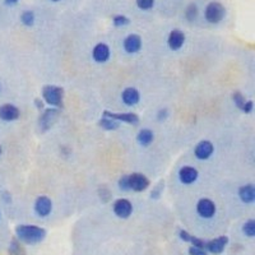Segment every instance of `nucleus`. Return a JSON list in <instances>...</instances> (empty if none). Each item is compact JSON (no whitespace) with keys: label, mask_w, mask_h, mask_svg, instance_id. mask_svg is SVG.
Returning <instances> with one entry per match:
<instances>
[{"label":"nucleus","mask_w":255,"mask_h":255,"mask_svg":"<svg viewBox=\"0 0 255 255\" xmlns=\"http://www.w3.org/2000/svg\"><path fill=\"white\" fill-rule=\"evenodd\" d=\"M15 238L23 245H37L46 239L47 231L37 225H17L14 229Z\"/></svg>","instance_id":"f257e3e1"},{"label":"nucleus","mask_w":255,"mask_h":255,"mask_svg":"<svg viewBox=\"0 0 255 255\" xmlns=\"http://www.w3.org/2000/svg\"><path fill=\"white\" fill-rule=\"evenodd\" d=\"M118 185L123 191H134V193H142L145 191L151 181L142 172H133L129 175H123L118 181Z\"/></svg>","instance_id":"f03ea898"},{"label":"nucleus","mask_w":255,"mask_h":255,"mask_svg":"<svg viewBox=\"0 0 255 255\" xmlns=\"http://www.w3.org/2000/svg\"><path fill=\"white\" fill-rule=\"evenodd\" d=\"M41 99L45 102V105L50 106V108L58 109L61 110L64 108V96H65V91L60 86H55V84H46L42 87L41 91Z\"/></svg>","instance_id":"7ed1b4c3"},{"label":"nucleus","mask_w":255,"mask_h":255,"mask_svg":"<svg viewBox=\"0 0 255 255\" xmlns=\"http://www.w3.org/2000/svg\"><path fill=\"white\" fill-rule=\"evenodd\" d=\"M226 14L227 10L225 5L220 1H216V0L207 4L206 8H204V19H206L207 23L213 24V26L222 23L223 19L226 18Z\"/></svg>","instance_id":"20e7f679"},{"label":"nucleus","mask_w":255,"mask_h":255,"mask_svg":"<svg viewBox=\"0 0 255 255\" xmlns=\"http://www.w3.org/2000/svg\"><path fill=\"white\" fill-rule=\"evenodd\" d=\"M60 111L58 109L54 108H45V110H42L40 118H38V127L41 128L42 131L50 130L52 128V125L58 122V118L60 115Z\"/></svg>","instance_id":"39448f33"},{"label":"nucleus","mask_w":255,"mask_h":255,"mask_svg":"<svg viewBox=\"0 0 255 255\" xmlns=\"http://www.w3.org/2000/svg\"><path fill=\"white\" fill-rule=\"evenodd\" d=\"M197 213L203 220H212L217 213V206L209 198H200L197 202Z\"/></svg>","instance_id":"423d86ee"},{"label":"nucleus","mask_w":255,"mask_h":255,"mask_svg":"<svg viewBox=\"0 0 255 255\" xmlns=\"http://www.w3.org/2000/svg\"><path fill=\"white\" fill-rule=\"evenodd\" d=\"M133 203L129 199H127V198L116 199L113 204L114 215L118 218H120V220H128V218L133 215Z\"/></svg>","instance_id":"0eeeda50"},{"label":"nucleus","mask_w":255,"mask_h":255,"mask_svg":"<svg viewBox=\"0 0 255 255\" xmlns=\"http://www.w3.org/2000/svg\"><path fill=\"white\" fill-rule=\"evenodd\" d=\"M143 47V40L138 33H129L123 40V49L128 55H135Z\"/></svg>","instance_id":"6e6552de"},{"label":"nucleus","mask_w":255,"mask_h":255,"mask_svg":"<svg viewBox=\"0 0 255 255\" xmlns=\"http://www.w3.org/2000/svg\"><path fill=\"white\" fill-rule=\"evenodd\" d=\"M229 241L230 239L226 235L218 236V238L212 239V240H206V248H204V250L208 254L220 255L225 252L226 247L229 245Z\"/></svg>","instance_id":"1a4fd4ad"},{"label":"nucleus","mask_w":255,"mask_h":255,"mask_svg":"<svg viewBox=\"0 0 255 255\" xmlns=\"http://www.w3.org/2000/svg\"><path fill=\"white\" fill-rule=\"evenodd\" d=\"M33 209H35V213L40 218L49 217L52 212V200L46 195H40V197L36 198Z\"/></svg>","instance_id":"9d476101"},{"label":"nucleus","mask_w":255,"mask_h":255,"mask_svg":"<svg viewBox=\"0 0 255 255\" xmlns=\"http://www.w3.org/2000/svg\"><path fill=\"white\" fill-rule=\"evenodd\" d=\"M102 116L110 118L118 123H125V124L136 125L139 124V115L135 113H113V111H104Z\"/></svg>","instance_id":"9b49d317"},{"label":"nucleus","mask_w":255,"mask_h":255,"mask_svg":"<svg viewBox=\"0 0 255 255\" xmlns=\"http://www.w3.org/2000/svg\"><path fill=\"white\" fill-rule=\"evenodd\" d=\"M215 153V145L211 140H200L194 147V157L199 161H207Z\"/></svg>","instance_id":"f8f14e48"},{"label":"nucleus","mask_w":255,"mask_h":255,"mask_svg":"<svg viewBox=\"0 0 255 255\" xmlns=\"http://www.w3.org/2000/svg\"><path fill=\"white\" fill-rule=\"evenodd\" d=\"M186 41V36L184 31L179 28H174L168 32L167 36V46L171 51H179L184 46Z\"/></svg>","instance_id":"ddd939ff"},{"label":"nucleus","mask_w":255,"mask_h":255,"mask_svg":"<svg viewBox=\"0 0 255 255\" xmlns=\"http://www.w3.org/2000/svg\"><path fill=\"white\" fill-rule=\"evenodd\" d=\"M20 110L13 104L0 105V120L5 123L17 122L20 118Z\"/></svg>","instance_id":"4468645a"},{"label":"nucleus","mask_w":255,"mask_h":255,"mask_svg":"<svg viewBox=\"0 0 255 255\" xmlns=\"http://www.w3.org/2000/svg\"><path fill=\"white\" fill-rule=\"evenodd\" d=\"M111 58V50L106 42H99L92 49V59L97 64L108 63Z\"/></svg>","instance_id":"2eb2a0df"},{"label":"nucleus","mask_w":255,"mask_h":255,"mask_svg":"<svg viewBox=\"0 0 255 255\" xmlns=\"http://www.w3.org/2000/svg\"><path fill=\"white\" fill-rule=\"evenodd\" d=\"M177 176H179V181L181 184H184V185H191L199 177V171H198L194 166L186 165L180 168Z\"/></svg>","instance_id":"dca6fc26"},{"label":"nucleus","mask_w":255,"mask_h":255,"mask_svg":"<svg viewBox=\"0 0 255 255\" xmlns=\"http://www.w3.org/2000/svg\"><path fill=\"white\" fill-rule=\"evenodd\" d=\"M122 102L128 108H134L140 102V92L134 87H127L120 95Z\"/></svg>","instance_id":"f3484780"},{"label":"nucleus","mask_w":255,"mask_h":255,"mask_svg":"<svg viewBox=\"0 0 255 255\" xmlns=\"http://www.w3.org/2000/svg\"><path fill=\"white\" fill-rule=\"evenodd\" d=\"M239 198L243 203L253 204L255 200V186L254 184H245L239 188Z\"/></svg>","instance_id":"a211bd4d"},{"label":"nucleus","mask_w":255,"mask_h":255,"mask_svg":"<svg viewBox=\"0 0 255 255\" xmlns=\"http://www.w3.org/2000/svg\"><path fill=\"white\" fill-rule=\"evenodd\" d=\"M154 138L156 136H154L153 130L148 129V128H143L136 134V142L140 147H149L154 142Z\"/></svg>","instance_id":"6ab92c4d"},{"label":"nucleus","mask_w":255,"mask_h":255,"mask_svg":"<svg viewBox=\"0 0 255 255\" xmlns=\"http://www.w3.org/2000/svg\"><path fill=\"white\" fill-rule=\"evenodd\" d=\"M8 254L9 255H27L26 249H24L23 244L20 243L17 238H13L9 243L8 247Z\"/></svg>","instance_id":"aec40b11"},{"label":"nucleus","mask_w":255,"mask_h":255,"mask_svg":"<svg viewBox=\"0 0 255 255\" xmlns=\"http://www.w3.org/2000/svg\"><path fill=\"white\" fill-rule=\"evenodd\" d=\"M99 127L101 128L102 130L115 131L120 128V123L115 122V120L110 119V118H106V116H102L101 119L99 120Z\"/></svg>","instance_id":"412c9836"},{"label":"nucleus","mask_w":255,"mask_h":255,"mask_svg":"<svg viewBox=\"0 0 255 255\" xmlns=\"http://www.w3.org/2000/svg\"><path fill=\"white\" fill-rule=\"evenodd\" d=\"M19 19L20 23L23 24V26L33 27L36 22V14L32 9H26V10H23V12L20 13Z\"/></svg>","instance_id":"4be33fe9"},{"label":"nucleus","mask_w":255,"mask_h":255,"mask_svg":"<svg viewBox=\"0 0 255 255\" xmlns=\"http://www.w3.org/2000/svg\"><path fill=\"white\" fill-rule=\"evenodd\" d=\"M185 19L188 20L189 23H193V22H195L198 18V15H199V9H198V5L195 3H190L186 5L185 8Z\"/></svg>","instance_id":"5701e85b"},{"label":"nucleus","mask_w":255,"mask_h":255,"mask_svg":"<svg viewBox=\"0 0 255 255\" xmlns=\"http://www.w3.org/2000/svg\"><path fill=\"white\" fill-rule=\"evenodd\" d=\"M241 231H243V234L247 238L249 239H254L255 236V221L254 218H249L248 221H245L243 225V227H241Z\"/></svg>","instance_id":"b1692460"},{"label":"nucleus","mask_w":255,"mask_h":255,"mask_svg":"<svg viewBox=\"0 0 255 255\" xmlns=\"http://www.w3.org/2000/svg\"><path fill=\"white\" fill-rule=\"evenodd\" d=\"M113 24L116 28H123V27H127L128 24L130 23V19L124 14H115L113 15Z\"/></svg>","instance_id":"393cba45"},{"label":"nucleus","mask_w":255,"mask_h":255,"mask_svg":"<svg viewBox=\"0 0 255 255\" xmlns=\"http://www.w3.org/2000/svg\"><path fill=\"white\" fill-rule=\"evenodd\" d=\"M135 4L140 10L148 12V10L153 9L154 4H156V0H135Z\"/></svg>","instance_id":"a878e982"},{"label":"nucleus","mask_w":255,"mask_h":255,"mask_svg":"<svg viewBox=\"0 0 255 255\" xmlns=\"http://www.w3.org/2000/svg\"><path fill=\"white\" fill-rule=\"evenodd\" d=\"M232 101H234L236 108H238L239 110H241V109L244 108L245 102H247V100H245V97H244V95L240 91H236V92L232 93Z\"/></svg>","instance_id":"bb28decb"},{"label":"nucleus","mask_w":255,"mask_h":255,"mask_svg":"<svg viewBox=\"0 0 255 255\" xmlns=\"http://www.w3.org/2000/svg\"><path fill=\"white\" fill-rule=\"evenodd\" d=\"M163 188H165V184H163V181H159V184H157V185L154 186V188L151 190V198H152V199H153V200L158 199V198L161 197V194H162Z\"/></svg>","instance_id":"cd10ccee"},{"label":"nucleus","mask_w":255,"mask_h":255,"mask_svg":"<svg viewBox=\"0 0 255 255\" xmlns=\"http://www.w3.org/2000/svg\"><path fill=\"white\" fill-rule=\"evenodd\" d=\"M156 116L158 122H165V120H167L168 116H170V111H168L167 108H161L157 111Z\"/></svg>","instance_id":"c85d7f7f"},{"label":"nucleus","mask_w":255,"mask_h":255,"mask_svg":"<svg viewBox=\"0 0 255 255\" xmlns=\"http://www.w3.org/2000/svg\"><path fill=\"white\" fill-rule=\"evenodd\" d=\"M253 110H254V101H252V100H247V102H245V105H244V108L241 109V111H243L244 114L249 115V114L253 113Z\"/></svg>","instance_id":"c756f323"},{"label":"nucleus","mask_w":255,"mask_h":255,"mask_svg":"<svg viewBox=\"0 0 255 255\" xmlns=\"http://www.w3.org/2000/svg\"><path fill=\"white\" fill-rule=\"evenodd\" d=\"M188 253L189 255H209L206 250L199 249V248H195V247H189Z\"/></svg>","instance_id":"7c9ffc66"},{"label":"nucleus","mask_w":255,"mask_h":255,"mask_svg":"<svg viewBox=\"0 0 255 255\" xmlns=\"http://www.w3.org/2000/svg\"><path fill=\"white\" fill-rule=\"evenodd\" d=\"M33 102H35V106L38 109V110L40 111L45 110V106H46V105H45V102L42 101V99H36Z\"/></svg>","instance_id":"2f4dec72"},{"label":"nucleus","mask_w":255,"mask_h":255,"mask_svg":"<svg viewBox=\"0 0 255 255\" xmlns=\"http://www.w3.org/2000/svg\"><path fill=\"white\" fill-rule=\"evenodd\" d=\"M1 198L5 203H12V195L9 194V191H3L1 193Z\"/></svg>","instance_id":"473e14b6"},{"label":"nucleus","mask_w":255,"mask_h":255,"mask_svg":"<svg viewBox=\"0 0 255 255\" xmlns=\"http://www.w3.org/2000/svg\"><path fill=\"white\" fill-rule=\"evenodd\" d=\"M18 1H19V0H4V4L8 6H13V5H15Z\"/></svg>","instance_id":"72a5a7b5"},{"label":"nucleus","mask_w":255,"mask_h":255,"mask_svg":"<svg viewBox=\"0 0 255 255\" xmlns=\"http://www.w3.org/2000/svg\"><path fill=\"white\" fill-rule=\"evenodd\" d=\"M51 3H59V1H61V0H50Z\"/></svg>","instance_id":"f704fd0d"},{"label":"nucleus","mask_w":255,"mask_h":255,"mask_svg":"<svg viewBox=\"0 0 255 255\" xmlns=\"http://www.w3.org/2000/svg\"><path fill=\"white\" fill-rule=\"evenodd\" d=\"M1 153H3V147L0 145V156H1Z\"/></svg>","instance_id":"c9c22d12"},{"label":"nucleus","mask_w":255,"mask_h":255,"mask_svg":"<svg viewBox=\"0 0 255 255\" xmlns=\"http://www.w3.org/2000/svg\"><path fill=\"white\" fill-rule=\"evenodd\" d=\"M3 92V86H1V83H0V93Z\"/></svg>","instance_id":"e433bc0d"},{"label":"nucleus","mask_w":255,"mask_h":255,"mask_svg":"<svg viewBox=\"0 0 255 255\" xmlns=\"http://www.w3.org/2000/svg\"><path fill=\"white\" fill-rule=\"evenodd\" d=\"M0 220H1V213H0Z\"/></svg>","instance_id":"4c0bfd02"}]
</instances>
